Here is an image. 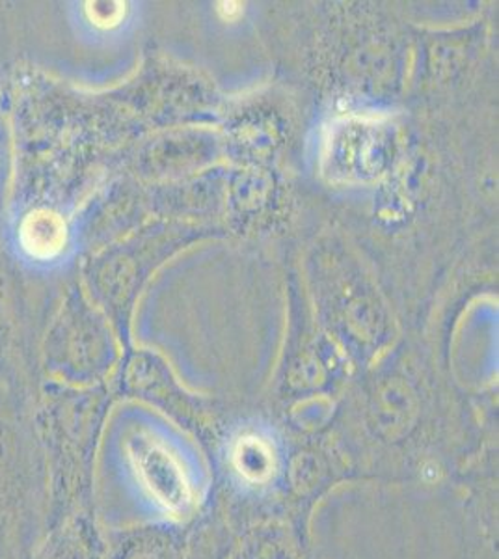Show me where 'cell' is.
<instances>
[{
    "mask_svg": "<svg viewBox=\"0 0 499 559\" xmlns=\"http://www.w3.org/2000/svg\"><path fill=\"white\" fill-rule=\"evenodd\" d=\"M292 453L289 439L258 421L237 424L209 442V500L239 534L260 522H308L293 511Z\"/></svg>",
    "mask_w": 499,
    "mask_h": 559,
    "instance_id": "6da1fadb",
    "label": "cell"
},
{
    "mask_svg": "<svg viewBox=\"0 0 499 559\" xmlns=\"http://www.w3.org/2000/svg\"><path fill=\"white\" fill-rule=\"evenodd\" d=\"M234 559H316L308 522L266 521L239 534Z\"/></svg>",
    "mask_w": 499,
    "mask_h": 559,
    "instance_id": "3957f363",
    "label": "cell"
},
{
    "mask_svg": "<svg viewBox=\"0 0 499 559\" xmlns=\"http://www.w3.org/2000/svg\"><path fill=\"white\" fill-rule=\"evenodd\" d=\"M21 239L28 254L47 260L62 250L66 242V224L60 216L39 211L26 218L21 229Z\"/></svg>",
    "mask_w": 499,
    "mask_h": 559,
    "instance_id": "8992f818",
    "label": "cell"
},
{
    "mask_svg": "<svg viewBox=\"0 0 499 559\" xmlns=\"http://www.w3.org/2000/svg\"><path fill=\"white\" fill-rule=\"evenodd\" d=\"M189 524L150 522L121 539L116 559H185Z\"/></svg>",
    "mask_w": 499,
    "mask_h": 559,
    "instance_id": "5b68a950",
    "label": "cell"
},
{
    "mask_svg": "<svg viewBox=\"0 0 499 559\" xmlns=\"http://www.w3.org/2000/svg\"><path fill=\"white\" fill-rule=\"evenodd\" d=\"M218 7H221L218 10H221L224 20H235L237 15H240L239 2H221Z\"/></svg>",
    "mask_w": 499,
    "mask_h": 559,
    "instance_id": "ba28073f",
    "label": "cell"
},
{
    "mask_svg": "<svg viewBox=\"0 0 499 559\" xmlns=\"http://www.w3.org/2000/svg\"><path fill=\"white\" fill-rule=\"evenodd\" d=\"M237 543L239 532L209 500L207 506L189 524L185 559H234Z\"/></svg>",
    "mask_w": 499,
    "mask_h": 559,
    "instance_id": "277c9868",
    "label": "cell"
},
{
    "mask_svg": "<svg viewBox=\"0 0 499 559\" xmlns=\"http://www.w3.org/2000/svg\"><path fill=\"white\" fill-rule=\"evenodd\" d=\"M90 20L94 21L95 25L108 28V26H116L120 23L123 13H126V4L121 2H94L88 4Z\"/></svg>",
    "mask_w": 499,
    "mask_h": 559,
    "instance_id": "52a82bcc",
    "label": "cell"
},
{
    "mask_svg": "<svg viewBox=\"0 0 499 559\" xmlns=\"http://www.w3.org/2000/svg\"><path fill=\"white\" fill-rule=\"evenodd\" d=\"M134 484L153 506L157 522L190 524L209 502L211 472L205 455H189L157 437L127 442Z\"/></svg>",
    "mask_w": 499,
    "mask_h": 559,
    "instance_id": "7a4b0ae2",
    "label": "cell"
}]
</instances>
